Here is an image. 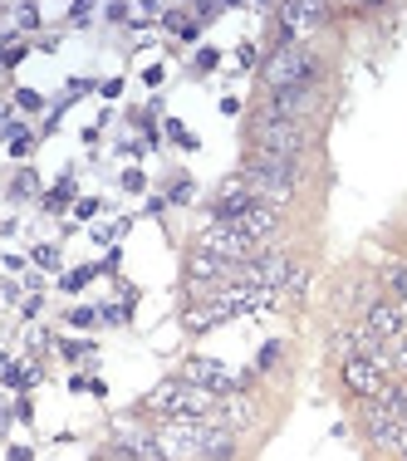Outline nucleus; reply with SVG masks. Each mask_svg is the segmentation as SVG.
Segmentation results:
<instances>
[{
  "label": "nucleus",
  "instance_id": "nucleus-5",
  "mask_svg": "<svg viewBox=\"0 0 407 461\" xmlns=\"http://www.w3.org/2000/svg\"><path fill=\"white\" fill-rule=\"evenodd\" d=\"M294 276H300V260L290 256H250L240 266V285H260V290H290Z\"/></svg>",
  "mask_w": 407,
  "mask_h": 461
},
{
  "label": "nucleus",
  "instance_id": "nucleus-6",
  "mask_svg": "<svg viewBox=\"0 0 407 461\" xmlns=\"http://www.w3.org/2000/svg\"><path fill=\"white\" fill-rule=\"evenodd\" d=\"M196 250H206V256H222V260H236V266H240V260H250L260 246H256L250 236H240L236 226L212 221V226L202 230V236H196Z\"/></svg>",
  "mask_w": 407,
  "mask_h": 461
},
{
  "label": "nucleus",
  "instance_id": "nucleus-12",
  "mask_svg": "<svg viewBox=\"0 0 407 461\" xmlns=\"http://www.w3.org/2000/svg\"><path fill=\"white\" fill-rule=\"evenodd\" d=\"M231 314H236V310H231L226 300H216V294H212L206 304H192V310L182 314V324H186V334H206V329H216L222 320H231Z\"/></svg>",
  "mask_w": 407,
  "mask_h": 461
},
{
  "label": "nucleus",
  "instance_id": "nucleus-28",
  "mask_svg": "<svg viewBox=\"0 0 407 461\" xmlns=\"http://www.w3.org/2000/svg\"><path fill=\"white\" fill-rule=\"evenodd\" d=\"M142 186H148V182H142V172L133 167V172H123V192H142Z\"/></svg>",
  "mask_w": 407,
  "mask_h": 461
},
{
  "label": "nucleus",
  "instance_id": "nucleus-7",
  "mask_svg": "<svg viewBox=\"0 0 407 461\" xmlns=\"http://www.w3.org/2000/svg\"><path fill=\"white\" fill-rule=\"evenodd\" d=\"M344 383H348V393L363 402H373V398H383V393L393 388L388 378H383V364L378 358H348L344 364Z\"/></svg>",
  "mask_w": 407,
  "mask_h": 461
},
{
  "label": "nucleus",
  "instance_id": "nucleus-31",
  "mask_svg": "<svg viewBox=\"0 0 407 461\" xmlns=\"http://www.w3.org/2000/svg\"><path fill=\"white\" fill-rule=\"evenodd\" d=\"M10 461H35V456H30V447H10Z\"/></svg>",
  "mask_w": 407,
  "mask_h": 461
},
{
  "label": "nucleus",
  "instance_id": "nucleus-1",
  "mask_svg": "<svg viewBox=\"0 0 407 461\" xmlns=\"http://www.w3.org/2000/svg\"><path fill=\"white\" fill-rule=\"evenodd\" d=\"M222 408V398H216L212 388H202V383H186V378H167L158 383L152 393H142L138 412H158L162 422H177V417H212Z\"/></svg>",
  "mask_w": 407,
  "mask_h": 461
},
{
  "label": "nucleus",
  "instance_id": "nucleus-27",
  "mask_svg": "<svg viewBox=\"0 0 407 461\" xmlns=\"http://www.w3.org/2000/svg\"><path fill=\"white\" fill-rule=\"evenodd\" d=\"M172 202H192V182H186V177L172 182Z\"/></svg>",
  "mask_w": 407,
  "mask_h": 461
},
{
  "label": "nucleus",
  "instance_id": "nucleus-17",
  "mask_svg": "<svg viewBox=\"0 0 407 461\" xmlns=\"http://www.w3.org/2000/svg\"><path fill=\"white\" fill-rule=\"evenodd\" d=\"M280 354H285V344H280V339H270V344L260 348V364L256 368H275V364H280Z\"/></svg>",
  "mask_w": 407,
  "mask_h": 461
},
{
  "label": "nucleus",
  "instance_id": "nucleus-8",
  "mask_svg": "<svg viewBox=\"0 0 407 461\" xmlns=\"http://www.w3.org/2000/svg\"><path fill=\"white\" fill-rule=\"evenodd\" d=\"M319 104V84H300V89H280L266 98V113L290 118V123H304V113H314Z\"/></svg>",
  "mask_w": 407,
  "mask_h": 461
},
{
  "label": "nucleus",
  "instance_id": "nucleus-29",
  "mask_svg": "<svg viewBox=\"0 0 407 461\" xmlns=\"http://www.w3.org/2000/svg\"><path fill=\"white\" fill-rule=\"evenodd\" d=\"M260 64V54H256V45H240V69H256Z\"/></svg>",
  "mask_w": 407,
  "mask_h": 461
},
{
  "label": "nucleus",
  "instance_id": "nucleus-19",
  "mask_svg": "<svg viewBox=\"0 0 407 461\" xmlns=\"http://www.w3.org/2000/svg\"><path fill=\"white\" fill-rule=\"evenodd\" d=\"M54 260H59V250H54V246H35V266L40 270H54Z\"/></svg>",
  "mask_w": 407,
  "mask_h": 461
},
{
  "label": "nucleus",
  "instance_id": "nucleus-14",
  "mask_svg": "<svg viewBox=\"0 0 407 461\" xmlns=\"http://www.w3.org/2000/svg\"><path fill=\"white\" fill-rule=\"evenodd\" d=\"M212 422H216V427H231V432H240V427H250V422H256V402H240V398H226L222 408L212 412Z\"/></svg>",
  "mask_w": 407,
  "mask_h": 461
},
{
  "label": "nucleus",
  "instance_id": "nucleus-3",
  "mask_svg": "<svg viewBox=\"0 0 407 461\" xmlns=\"http://www.w3.org/2000/svg\"><path fill=\"white\" fill-rule=\"evenodd\" d=\"M260 79L270 94L280 89H300V84H319V59L310 54V45H290V50H270L260 64Z\"/></svg>",
  "mask_w": 407,
  "mask_h": 461
},
{
  "label": "nucleus",
  "instance_id": "nucleus-9",
  "mask_svg": "<svg viewBox=\"0 0 407 461\" xmlns=\"http://www.w3.org/2000/svg\"><path fill=\"white\" fill-rule=\"evenodd\" d=\"M182 378L186 383H202V388H212L216 398H236V373L222 368L216 358H186V368H182Z\"/></svg>",
  "mask_w": 407,
  "mask_h": 461
},
{
  "label": "nucleus",
  "instance_id": "nucleus-10",
  "mask_svg": "<svg viewBox=\"0 0 407 461\" xmlns=\"http://www.w3.org/2000/svg\"><path fill=\"white\" fill-rule=\"evenodd\" d=\"M196 452H202V461H236L240 442H236L231 427H216L212 417H202V422H196Z\"/></svg>",
  "mask_w": 407,
  "mask_h": 461
},
{
  "label": "nucleus",
  "instance_id": "nucleus-23",
  "mask_svg": "<svg viewBox=\"0 0 407 461\" xmlns=\"http://www.w3.org/2000/svg\"><path fill=\"white\" fill-rule=\"evenodd\" d=\"M15 104H20V108H45V98H40L35 89H20V94H15Z\"/></svg>",
  "mask_w": 407,
  "mask_h": 461
},
{
  "label": "nucleus",
  "instance_id": "nucleus-15",
  "mask_svg": "<svg viewBox=\"0 0 407 461\" xmlns=\"http://www.w3.org/2000/svg\"><path fill=\"white\" fill-rule=\"evenodd\" d=\"M388 285H393V294H398V304H407V260L388 266Z\"/></svg>",
  "mask_w": 407,
  "mask_h": 461
},
{
  "label": "nucleus",
  "instance_id": "nucleus-25",
  "mask_svg": "<svg viewBox=\"0 0 407 461\" xmlns=\"http://www.w3.org/2000/svg\"><path fill=\"white\" fill-rule=\"evenodd\" d=\"M216 64H222V54H216V50H202V54H196V69H216Z\"/></svg>",
  "mask_w": 407,
  "mask_h": 461
},
{
  "label": "nucleus",
  "instance_id": "nucleus-20",
  "mask_svg": "<svg viewBox=\"0 0 407 461\" xmlns=\"http://www.w3.org/2000/svg\"><path fill=\"white\" fill-rule=\"evenodd\" d=\"M30 192H35V177H30V172H20V177H15V186H10V196L20 202V196H30Z\"/></svg>",
  "mask_w": 407,
  "mask_h": 461
},
{
  "label": "nucleus",
  "instance_id": "nucleus-2",
  "mask_svg": "<svg viewBox=\"0 0 407 461\" xmlns=\"http://www.w3.org/2000/svg\"><path fill=\"white\" fill-rule=\"evenodd\" d=\"M250 148L266 152V158H285V162H300L304 148H310V128L290 123V118H275L266 108L250 113Z\"/></svg>",
  "mask_w": 407,
  "mask_h": 461
},
{
  "label": "nucleus",
  "instance_id": "nucleus-18",
  "mask_svg": "<svg viewBox=\"0 0 407 461\" xmlns=\"http://www.w3.org/2000/svg\"><path fill=\"white\" fill-rule=\"evenodd\" d=\"M98 276V270L89 266V270H69V276H64V290H79V285H89Z\"/></svg>",
  "mask_w": 407,
  "mask_h": 461
},
{
  "label": "nucleus",
  "instance_id": "nucleus-21",
  "mask_svg": "<svg viewBox=\"0 0 407 461\" xmlns=\"http://www.w3.org/2000/svg\"><path fill=\"white\" fill-rule=\"evenodd\" d=\"M167 138H177V142H182V148H196V138H192V133H186V128L177 123V118H172V123H167Z\"/></svg>",
  "mask_w": 407,
  "mask_h": 461
},
{
  "label": "nucleus",
  "instance_id": "nucleus-22",
  "mask_svg": "<svg viewBox=\"0 0 407 461\" xmlns=\"http://www.w3.org/2000/svg\"><path fill=\"white\" fill-rule=\"evenodd\" d=\"M15 20H20L25 30H35V25H40V10H30V5H15Z\"/></svg>",
  "mask_w": 407,
  "mask_h": 461
},
{
  "label": "nucleus",
  "instance_id": "nucleus-4",
  "mask_svg": "<svg viewBox=\"0 0 407 461\" xmlns=\"http://www.w3.org/2000/svg\"><path fill=\"white\" fill-rule=\"evenodd\" d=\"M358 422H363V437H368L373 447H383V452H407V427L398 422V412L393 408H383L378 398L373 402H363V412H358Z\"/></svg>",
  "mask_w": 407,
  "mask_h": 461
},
{
  "label": "nucleus",
  "instance_id": "nucleus-26",
  "mask_svg": "<svg viewBox=\"0 0 407 461\" xmlns=\"http://www.w3.org/2000/svg\"><path fill=\"white\" fill-rule=\"evenodd\" d=\"M94 461H138L133 452H123V447H108V452H98Z\"/></svg>",
  "mask_w": 407,
  "mask_h": 461
},
{
  "label": "nucleus",
  "instance_id": "nucleus-11",
  "mask_svg": "<svg viewBox=\"0 0 407 461\" xmlns=\"http://www.w3.org/2000/svg\"><path fill=\"white\" fill-rule=\"evenodd\" d=\"M236 230H240V236H250L256 246H266L275 230H280V212H275V206H266V202H256V206H250V212L236 221Z\"/></svg>",
  "mask_w": 407,
  "mask_h": 461
},
{
  "label": "nucleus",
  "instance_id": "nucleus-16",
  "mask_svg": "<svg viewBox=\"0 0 407 461\" xmlns=\"http://www.w3.org/2000/svg\"><path fill=\"white\" fill-rule=\"evenodd\" d=\"M69 196H74V177H59V186H54V192L45 196V206H50V212H59V206L69 202Z\"/></svg>",
  "mask_w": 407,
  "mask_h": 461
},
{
  "label": "nucleus",
  "instance_id": "nucleus-24",
  "mask_svg": "<svg viewBox=\"0 0 407 461\" xmlns=\"http://www.w3.org/2000/svg\"><path fill=\"white\" fill-rule=\"evenodd\" d=\"M94 320H98L94 310H69V324H74V329H89Z\"/></svg>",
  "mask_w": 407,
  "mask_h": 461
},
{
  "label": "nucleus",
  "instance_id": "nucleus-13",
  "mask_svg": "<svg viewBox=\"0 0 407 461\" xmlns=\"http://www.w3.org/2000/svg\"><path fill=\"white\" fill-rule=\"evenodd\" d=\"M368 329L378 339H398L402 334V304L398 300H373L368 304Z\"/></svg>",
  "mask_w": 407,
  "mask_h": 461
},
{
  "label": "nucleus",
  "instance_id": "nucleus-30",
  "mask_svg": "<svg viewBox=\"0 0 407 461\" xmlns=\"http://www.w3.org/2000/svg\"><path fill=\"white\" fill-rule=\"evenodd\" d=\"M20 59H25V45H10V50H5V64H10V69H15Z\"/></svg>",
  "mask_w": 407,
  "mask_h": 461
}]
</instances>
